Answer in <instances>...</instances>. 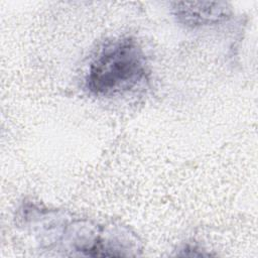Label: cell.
<instances>
[{"instance_id": "obj_1", "label": "cell", "mask_w": 258, "mask_h": 258, "mask_svg": "<svg viewBox=\"0 0 258 258\" xmlns=\"http://www.w3.org/2000/svg\"><path fill=\"white\" fill-rule=\"evenodd\" d=\"M143 49L130 37L106 43L92 59L85 79L86 89L96 97L129 93L147 80Z\"/></svg>"}, {"instance_id": "obj_2", "label": "cell", "mask_w": 258, "mask_h": 258, "mask_svg": "<svg viewBox=\"0 0 258 258\" xmlns=\"http://www.w3.org/2000/svg\"><path fill=\"white\" fill-rule=\"evenodd\" d=\"M231 7L226 2H174L172 13L176 20L188 27L206 26L227 20Z\"/></svg>"}]
</instances>
